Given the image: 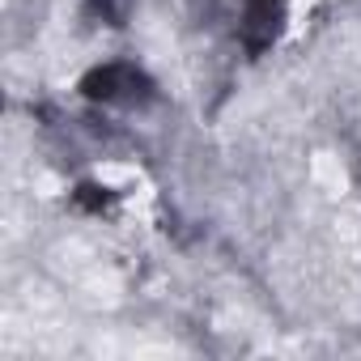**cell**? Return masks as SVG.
Segmentation results:
<instances>
[{"label":"cell","instance_id":"1","mask_svg":"<svg viewBox=\"0 0 361 361\" xmlns=\"http://www.w3.org/2000/svg\"><path fill=\"white\" fill-rule=\"evenodd\" d=\"M123 90H140V94H153V85L136 73V68H128V64H111V68H102V73H94V77H85V94L90 98H102V102H119L123 98Z\"/></svg>","mask_w":361,"mask_h":361}]
</instances>
